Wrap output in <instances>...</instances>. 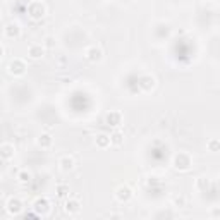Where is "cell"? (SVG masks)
<instances>
[{
  "instance_id": "cell-1",
  "label": "cell",
  "mask_w": 220,
  "mask_h": 220,
  "mask_svg": "<svg viewBox=\"0 0 220 220\" xmlns=\"http://www.w3.org/2000/svg\"><path fill=\"white\" fill-rule=\"evenodd\" d=\"M28 12H29L31 17L38 19V17H41L43 14H45V7H43V3H40V2H33L31 5L28 7Z\"/></svg>"
},
{
  "instance_id": "cell-2",
  "label": "cell",
  "mask_w": 220,
  "mask_h": 220,
  "mask_svg": "<svg viewBox=\"0 0 220 220\" xmlns=\"http://www.w3.org/2000/svg\"><path fill=\"white\" fill-rule=\"evenodd\" d=\"M24 69H26V65H24V62L21 60V58H16V60H12L9 64V72L10 74H23Z\"/></svg>"
},
{
  "instance_id": "cell-3",
  "label": "cell",
  "mask_w": 220,
  "mask_h": 220,
  "mask_svg": "<svg viewBox=\"0 0 220 220\" xmlns=\"http://www.w3.org/2000/svg\"><path fill=\"white\" fill-rule=\"evenodd\" d=\"M3 33H5L7 38H14V36L19 35V24H17V23H9V24H5V29H3Z\"/></svg>"
},
{
  "instance_id": "cell-4",
  "label": "cell",
  "mask_w": 220,
  "mask_h": 220,
  "mask_svg": "<svg viewBox=\"0 0 220 220\" xmlns=\"http://www.w3.org/2000/svg\"><path fill=\"white\" fill-rule=\"evenodd\" d=\"M28 53L31 55L33 58H38V57H41V53H43V48H41V45H33V47H29Z\"/></svg>"
},
{
  "instance_id": "cell-5",
  "label": "cell",
  "mask_w": 220,
  "mask_h": 220,
  "mask_svg": "<svg viewBox=\"0 0 220 220\" xmlns=\"http://www.w3.org/2000/svg\"><path fill=\"white\" fill-rule=\"evenodd\" d=\"M12 153H14V146L10 145V143H3V145H2V157H3V158L12 157Z\"/></svg>"
},
{
  "instance_id": "cell-6",
  "label": "cell",
  "mask_w": 220,
  "mask_h": 220,
  "mask_svg": "<svg viewBox=\"0 0 220 220\" xmlns=\"http://www.w3.org/2000/svg\"><path fill=\"white\" fill-rule=\"evenodd\" d=\"M107 120H108V122H115V124H119V122H120V113H117V112L108 113V115H107Z\"/></svg>"
},
{
  "instance_id": "cell-7",
  "label": "cell",
  "mask_w": 220,
  "mask_h": 220,
  "mask_svg": "<svg viewBox=\"0 0 220 220\" xmlns=\"http://www.w3.org/2000/svg\"><path fill=\"white\" fill-rule=\"evenodd\" d=\"M40 145H43V146H48L50 145V136H48V134L40 136Z\"/></svg>"
},
{
  "instance_id": "cell-8",
  "label": "cell",
  "mask_w": 220,
  "mask_h": 220,
  "mask_svg": "<svg viewBox=\"0 0 220 220\" xmlns=\"http://www.w3.org/2000/svg\"><path fill=\"white\" fill-rule=\"evenodd\" d=\"M60 163H62V168H64V170H67V168L72 167V160L71 158H64Z\"/></svg>"
},
{
  "instance_id": "cell-9",
  "label": "cell",
  "mask_w": 220,
  "mask_h": 220,
  "mask_svg": "<svg viewBox=\"0 0 220 220\" xmlns=\"http://www.w3.org/2000/svg\"><path fill=\"white\" fill-rule=\"evenodd\" d=\"M98 143H100V145L103 146L105 143H107V136H105V134H102V136H100V139H98Z\"/></svg>"
}]
</instances>
